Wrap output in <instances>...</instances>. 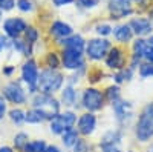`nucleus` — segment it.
<instances>
[{"instance_id":"f257e3e1","label":"nucleus","mask_w":153,"mask_h":152,"mask_svg":"<svg viewBox=\"0 0 153 152\" xmlns=\"http://www.w3.org/2000/svg\"><path fill=\"white\" fill-rule=\"evenodd\" d=\"M65 74L60 72L58 69H49L45 68L40 71L38 75V83H37V91L38 92H45V94H51L54 95L55 92L63 89L65 85Z\"/></svg>"},{"instance_id":"f03ea898","label":"nucleus","mask_w":153,"mask_h":152,"mask_svg":"<svg viewBox=\"0 0 153 152\" xmlns=\"http://www.w3.org/2000/svg\"><path fill=\"white\" fill-rule=\"evenodd\" d=\"M135 138L139 143H147L153 138V100L144 105L135 124Z\"/></svg>"},{"instance_id":"7ed1b4c3","label":"nucleus","mask_w":153,"mask_h":152,"mask_svg":"<svg viewBox=\"0 0 153 152\" xmlns=\"http://www.w3.org/2000/svg\"><path fill=\"white\" fill-rule=\"evenodd\" d=\"M31 105H32L34 109L40 111L46 117V120H51L52 117H55L57 114L60 112V108H61L58 98H55L54 95H51V94H45V92L32 94Z\"/></svg>"},{"instance_id":"20e7f679","label":"nucleus","mask_w":153,"mask_h":152,"mask_svg":"<svg viewBox=\"0 0 153 152\" xmlns=\"http://www.w3.org/2000/svg\"><path fill=\"white\" fill-rule=\"evenodd\" d=\"M112 45L113 43L109 39H104V37H92V39L86 40V48H84L86 60H91L94 63L104 60Z\"/></svg>"},{"instance_id":"39448f33","label":"nucleus","mask_w":153,"mask_h":152,"mask_svg":"<svg viewBox=\"0 0 153 152\" xmlns=\"http://www.w3.org/2000/svg\"><path fill=\"white\" fill-rule=\"evenodd\" d=\"M129 58H130V54L127 52V48L115 43V45H112V48L109 49V52L104 58V66L110 71L117 72V71L127 68Z\"/></svg>"},{"instance_id":"423d86ee","label":"nucleus","mask_w":153,"mask_h":152,"mask_svg":"<svg viewBox=\"0 0 153 152\" xmlns=\"http://www.w3.org/2000/svg\"><path fill=\"white\" fill-rule=\"evenodd\" d=\"M106 11L109 14V20L121 22L127 17L135 16V5L130 0H107Z\"/></svg>"},{"instance_id":"0eeeda50","label":"nucleus","mask_w":153,"mask_h":152,"mask_svg":"<svg viewBox=\"0 0 153 152\" xmlns=\"http://www.w3.org/2000/svg\"><path fill=\"white\" fill-rule=\"evenodd\" d=\"M81 106L87 112H98L104 108V94L101 89H98L97 86H87L81 92Z\"/></svg>"},{"instance_id":"6e6552de","label":"nucleus","mask_w":153,"mask_h":152,"mask_svg":"<svg viewBox=\"0 0 153 152\" xmlns=\"http://www.w3.org/2000/svg\"><path fill=\"white\" fill-rule=\"evenodd\" d=\"M60 57H61V68L65 71L76 72L86 69V55L84 52L80 51H74V49H60Z\"/></svg>"},{"instance_id":"1a4fd4ad","label":"nucleus","mask_w":153,"mask_h":152,"mask_svg":"<svg viewBox=\"0 0 153 152\" xmlns=\"http://www.w3.org/2000/svg\"><path fill=\"white\" fill-rule=\"evenodd\" d=\"M2 97L14 106H23L28 101L26 91H25V88L19 80H11L5 85L2 88Z\"/></svg>"},{"instance_id":"9d476101","label":"nucleus","mask_w":153,"mask_h":152,"mask_svg":"<svg viewBox=\"0 0 153 152\" xmlns=\"http://www.w3.org/2000/svg\"><path fill=\"white\" fill-rule=\"evenodd\" d=\"M76 124V114L71 109L65 112H58L55 117L49 120V131L54 135H61L66 129L74 128Z\"/></svg>"},{"instance_id":"9b49d317","label":"nucleus","mask_w":153,"mask_h":152,"mask_svg":"<svg viewBox=\"0 0 153 152\" xmlns=\"http://www.w3.org/2000/svg\"><path fill=\"white\" fill-rule=\"evenodd\" d=\"M22 82L28 86L31 94L38 92L37 91V83H38V75H40V69H38V63L34 57L26 58L22 65Z\"/></svg>"},{"instance_id":"f8f14e48","label":"nucleus","mask_w":153,"mask_h":152,"mask_svg":"<svg viewBox=\"0 0 153 152\" xmlns=\"http://www.w3.org/2000/svg\"><path fill=\"white\" fill-rule=\"evenodd\" d=\"M110 106H112L115 120H117L120 129H124V128L127 129V126H129L130 121L133 120V105L129 100L120 98V100L115 101V103H112Z\"/></svg>"},{"instance_id":"ddd939ff","label":"nucleus","mask_w":153,"mask_h":152,"mask_svg":"<svg viewBox=\"0 0 153 152\" xmlns=\"http://www.w3.org/2000/svg\"><path fill=\"white\" fill-rule=\"evenodd\" d=\"M28 25L29 23L26 19H23L20 16H11L2 22V32L11 40L20 39L25 32V29L28 28Z\"/></svg>"},{"instance_id":"4468645a","label":"nucleus","mask_w":153,"mask_h":152,"mask_svg":"<svg viewBox=\"0 0 153 152\" xmlns=\"http://www.w3.org/2000/svg\"><path fill=\"white\" fill-rule=\"evenodd\" d=\"M129 26L132 28L135 37H141V39H147L149 35L153 34V23L147 16H132L130 20L127 22Z\"/></svg>"},{"instance_id":"2eb2a0df","label":"nucleus","mask_w":153,"mask_h":152,"mask_svg":"<svg viewBox=\"0 0 153 152\" xmlns=\"http://www.w3.org/2000/svg\"><path fill=\"white\" fill-rule=\"evenodd\" d=\"M130 54L141 58L143 61L153 63V46L147 42V39H141L136 37L130 43Z\"/></svg>"},{"instance_id":"dca6fc26","label":"nucleus","mask_w":153,"mask_h":152,"mask_svg":"<svg viewBox=\"0 0 153 152\" xmlns=\"http://www.w3.org/2000/svg\"><path fill=\"white\" fill-rule=\"evenodd\" d=\"M97 129V115L94 112H83L76 120V131L80 137H91Z\"/></svg>"},{"instance_id":"f3484780","label":"nucleus","mask_w":153,"mask_h":152,"mask_svg":"<svg viewBox=\"0 0 153 152\" xmlns=\"http://www.w3.org/2000/svg\"><path fill=\"white\" fill-rule=\"evenodd\" d=\"M72 34H74V26L65 20H54L48 26V35L51 39H54L55 42L66 39V37H69Z\"/></svg>"},{"instance_id":"a211bd4d","label":"nucleus","mask_w":153,"mask_h":152,"mask_svg":"<svg viewBox=\"0 0 153 152\" xmlns=\"http://www.w3.org/2000/svg\"><path fill=\"white\" fill-rule=\"evenodd\" d=\"M112 35L115 39V43L117 45H121V46H127L130 45L135 39V34L132 31V28L129 26V23H118L113 26V31H112Z\"/></svg>"},{"instance_id":"6ab92c4d","label":"nucleus","mask_w":153,"mask_h":152,"mask_svg":"<svg viewBox=\"0 0 153 152\" xmlns=\"http://www.w3.org/2000/svg\"><path fill=\"white\" fill-rule=\"evenodd\" d=\"M55 45L60 49H74V51H80V52H84V48H86V40L81 34H72L66 39H61L57 40Z\"/></svg>"},{"instance_id":"aec40b11","label":"nucleus","mask_w":153,"mask_h":152,"mask_svg":"<svg viewBox=\"0 0 153 152\" xmlns=\"http://www.w3.org/2000/svg\"><path fill=\"white\" fill-rule=\"evenodd\" d=\"M76 101H78V92H76L75 86L66 85L60 94V105L65 108H74L76 105Z\"/></svg>"},{"instance_id":"412c9836","label":"nucleus","mask_w":153,"mask_h":152,"mask_svg":"<svg viewBox=\"0 0 153 152\" xmlns=\"http://www.w3.org/2000/svg\"><path fill=\"white\" fill-rule=\"evenodd\" d=\"M40 37H42V32H40V29H38V26L29 23L28 28L25 29L22 39L26 42L28 45H31V46H34L37 49V45H38V42H40Z\"/></svg>"},{"instance_id":"4be33fe9","label":"nucleus","mask_w":153,"mask_h":152,"mask_svg":"<svg viewBox=\"0 0 153 152\" xmlns=\"http://www.w3.org/2000/svg\"><path fill=\"white\" fill-rule=\"evenodd\" d=\"M43 63H45V66L49 68V69H60V68H61L60 51H55V49L46 51L45 57H43Z\"/></svg>"},{"instance_id":"5701e85b","label":"nucleus","mask_w":153,"mask_h":152,"mask_svg":"<svg viewBox=\"0 0 153 152\" xmlns=\"http://www.w3.org/2000/svg\"><path fill=\"white\" fill-rule=\"evenodd\" d=\"M60 137H61V143H63V146L72 149V148L75 146V143L78 142L80 134H78V131H76V128H69V129H66L65 132H63Z\"/></svg>"},{"instance_id":"b1692460","label":"nucleus","mask_w":153,"mask_h":152,"mask_svg":"<svg viewBox=\"0 0 153 152\" xmlns=\"http://www.w3.org/2000/svg\"><path fill=\"white\" fill-rule=\"evenodd\" d=\"M103 77H104V71L101 68H98V66H92V68L86 69V79H87V82H89L91 86L98 85L101 80H103Z\"/></svg>"},{"instance_id":"393cba45","label":"nucleus","mask_w":153,"mask_h":152,"mask_svg":"<svg viewBox=\"0 0 153 152\" xmlns=\"http://www.w3.org/2000/svg\"><path fill=\"white\" fill-rule=\"evenodd\" d=\"M103 94H104L106 103L112 105V103H115L117 100L121 98V88H120L118 85H109L106 89L103 91Z\"/></svg>"},{"instance_id":"a878e982","label":"nucleus","mask_w":153,"mask_h":152,"mask_svg":"<svg viewBox=\"0 0 153 152\" xmlns=\"http://www.w3.org/2000/svg\"><path fill=\"white\" fill-rule=\"evenodd\" d=\"M28 142H29V134L20 131L14 135V138H12V148H14L16 152H23V149L28 145Z\"/></svg>"},{"instance_id":"bb28decb","label":"nucleus","mask_w":153,"mask_h":152,"mask_svg":"<svg viewBox=\"0 0 153 152\" xmlns=\"http://www.w3.org/2000/svg\"><path fill=\"white\" fill-rule=\"evenodd\" d=\"M8 117H9V120L14 123V124L20 126L22 123L26 121V111H23L22 108H12L8 112Z\"/></svg>"},{"instance_id":"cd10ccee","label":"nucleus","mask_w":153,"mask_h":152,"mask_svg":"<svg viewBox=\"0 0 153 152\" xmlns=\"http://www.w3.org/2000/svg\"><path fill=\"white\" fill-rule=\"evenodd\" d=\"M48 148L46 142L42 138H35V140H29L28 145L25 146L23 152H45Z\"/></svg>"},{"instance_id":"c85d7f7f","label":"nucleus","mask_w":153,"mask_h":152,"mask_svg":"<svg viewBox=\"0 0 153 152\" xmlns=\"http://www.w3.org/2000/svg\"><path fill=\"white\" fill-rule=\"evenodd\" d=\"M94 31H95L97 37H104V39H107V37L112 35L113 26L109 22H100V23H97L94 26Z\"/></svg>"},{"instance_id":"c756f323","label":"nucleus","mask_w":153,"mask_h":152,"mask_svg":"<svg viewBox=\"0 0 153 152\" xmlns=\"http://www.w3.org/2000/svg\"><path fill=\"white\" fill-rule=\"evenodd\" d=\"M43 121H46V117L40 111H37L34 108L26 111V123H29V124H42Z\"/></svg>"},{"instance_id":"7c9ffc66","label":"nucleus","mask_w":153,"mask_h":152,"mask_svg":"<svg viewBox=\"0 0 153 152\" xmlns=\"http://www.w3.org/2000/svg\"><path fill=\"white\" fill-rule=\"evenodd\" d=\"M16 8L22 14H32L37 9V5L34 0H16Z\"/></svg>"},{"instance_id":"2f4dec72","label":"nucleus","mask_w":153,"mask_h":152,"mask_svg":"<svg viewBox=\"0 0 153 152\" xmlns=\"http://www.w3.org/2000/svg\"><path fill=\"white\" fill-rule=\"evenodd\" d=\"M103 0H75V6L81 11H92L101 5Z\"/></svg>"},{"instance_id":"473e14b6","label":"nucleus","mask_w":153,"mask_h":152,"mask_svg":"<svg viewBox=\"0 0 153 152\" xmlns=\"http://www.w3.org/2000/svg\"><path fill=\"white\" fill-rule=\"evenodd\" d=\"M138 74L141 79H150L153 77V63H147V61H143L138 68Z\"/></svg>"},{"instance_id":"72a5a7b5","label":"nucleus","mask_w":153,"mask_h":152,"mask_svg":"<svg viewBox=\"0 0 153 152\" xmlns=\"http://www.w3.org/2000/svg\"><path fill=\"white\" fill-rule=\"evenodd\" d=\"M72 152H91V143H89L84 137H80L78 142L72 148Z\"/></svg>"},{"instance_id":"f704fd0d","label":"nucleus","mask_w":153,"mask_h":152,"mask_svg":"<svg viewBox=\"0 0 153 152\" xmlns=\"http://www.w3.org/2000/svg\"><path fill=\"white\" fill-rule=\"evenodd\" d=\"M8 49H12V40L8 39V37L2 32V29H0V54L8 51Z\"/></svg>"},{"instance_id":"c9c22d12","label":"nucleus","mask_w":153,"mask_h":152,"mask_svg":"<svg viewBox=\"0 0 153 152\" xmlns=\"http://www.w3.org/2000/svg\"><path fill=\"white\" fill-rule=\"evenodd\" d=\"M16 8V0H0V9L3 12H11Z\"/></svg>"},{"instance_id":"e433bc0d","label":"nucleus","mask_w":153,"mask_h":152,"mask_svg":"<svg viewBox=\"0 0 153 152\" xmlns=\"http://www.w3.org/2000/svg\"><path fill=\"white\" fill-rule=\"evenodd\" d=\"M101 152H123L121 145H100Z\"/></svg>"},{"instance_id":"4c0bfd02","label":"nucleus","mask_w":153,"mask_h":152,"mask_svg":"<svg viewBox=\"0 0 153 152\" xmlns=\"http://www.w3.org/2000/svg\"><path fill=\"white\" fill-rule=\"evenodd\" d=\"M14 72H16V66L14 65H5L3 68H2V74L5 75V77H12L14 75Z\"/></svg>"},{"instance_id":"58836bf2","label":"nucleus","mask_w":153,"mask_h":152,"mask_svg":"<svg viewBox=\"0 0 153 152\" xmlns=\"http://www.w3.org/2000/svg\"><path fill=\"white\" fill-rule=\"evenodd\" d=\"M75 3V0H52V6L54 8H65L68 5Z\"/></svg>"},{"instance_id":"ea45409f","label":"nucleus","mask_w":153,"mask_h":152,"mask_svg":"<svg viewBox=\"0 0 153 152\" xmlns=\"http://www.w3.org/2000/svg\"><path fill=\"white\" fill-rule=\"evenodd\" d=\"M6 115V103L3 98H0V121H2Z\"/></svg>"},{"instance_id":"a19ab883","label":"nucleus","mask_w":153,"mask_h":152,"mask_svg":"<svg viewBox=\"0 0 153 152\" xmlns=\"http://www.w3.org/2000/svg\"><path fill=\"white\" fill-rule=\"evenodd\" d=\"M45 152H63V151L58 146H55V145H48V148H46Z\"/></svg>"},{"instance_id":"79ce46f5","label":"nucleus","mask_w":153,"mask_h":152,"mask_svg":"<svg viewBox=\"0 0 153 152\" xmlns=\"http://www.w3.org/2000/svg\"><path fill=\"white\" fill-rule=\"evenodd\" d=\"M0 152H16V151H14V148H11L8 145H2L0 146Z\"/></svg>"},{"instance_id":"37998d69","label":"nucleus","mask_w":153,"mask_h":152,"mask_svg":"<svg viewBox=\"0 0 153 152\" xmlns=\"http://www.w3.org/2000/svg\"><path fill=\"white\" fill-rule=\"evenodd\" d=\"M147 17L152 20V23H153V6H150L149 9H147Z\"/></svg>"},{"instance_id":"c03bdc74","label":"nucleus","mask_w":153,"mask_h":152,"mask_svg":"<svg viewBox=\"0 0 153 152\" xmlns=\"http://www.w3.org/2000/svg\"><path fill=\"white\" fill-rule=\"evenodd\" d=\"M147 42H149V43H150V45H152V46H153V34H152V35H149V37H147Z\"/></svg>"},{"instance_id":"a18cd8bd","label":"nucleus","mask_w":153,"mask_h":152,"mask_svg":"<svg viewBox=\"0 0 153 152\" xmlns=\"http://www.w3.org/2000/svg\"><path fill=\"white\" fill-rule=\"evenodd\" d=\"M2 22H3V11L0 9V23H2Z\"/></svg>"},{"instance_id":"49530a36","label":"nucleus","mask_w":153,"mask_h":152,"mask_svg":"<svg viewBox=\"0 0 153 152\" xmlns=\"http://www.w3.org/2000/svg\"><path fill=\"white\" fill-rule=\"evenodd\" d=\"M130 2H132V3H139L141 0H130Z\"/></svg>"},{"instance_id":"de8ad7c7","label":"nucleus","mask_w":153,"mask_h":152,"mask_svg":"<svg viewBox=\"0 0 153 152\" xmlns=\"http://www.w3.org/2000/svg\"><path fill=\"white\" fill-rule=\"evenodd\" d=\"M147 152H153V145H152V146L149 148V151H147Z\"/></svg>"},{"instance_id":"09e8293b","label":"nucleus","mask_w":153,"mask_h":152,"mask_svg":"<svg viewBox=\"0 0 153 152\" xmlns=\"http://www.w3.org/2000/svg\"><path fill=\"white\" fill-rule=\"evenodd\" d=\"M127 152H136V151H127Z\"/></svg>"}]
</instances>
